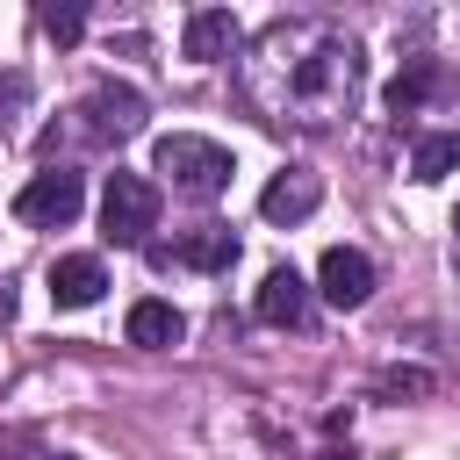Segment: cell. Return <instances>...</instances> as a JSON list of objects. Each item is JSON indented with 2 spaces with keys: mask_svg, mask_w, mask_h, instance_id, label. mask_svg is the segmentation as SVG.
Masks as SVG:
<instances>
[{
  "mask_svg": "<svg viewBox=\"0 0 460 460\" xmlns=\"http://www.w3.org/2000/svg\"><path fill=\"white\" fill-rule=\"evenodd\" d=\"M359 43L316 14L273 22L252 58H244V93L266 122H302V129H331L338 115H352L359 101Z\"/></svg>",
  "mask_w": 460,
  "mask_h": 460,
  "instance_id": "obj_1",
  "label": "cell"
},
{
  "mask_svg": "<svg viewBox=\"0 0 460 460\" xmlns=\"http://www.w3.org/2000/svg\"><path fill=\"white\" fill-rule=\"evenodd\" d=\"M151 165L187 194V201H216L223 187H230V151L223 144H208V137H187V129H172V137H158V151H151Z\"/></svg>",
  "mask_w": 460,
  "mask_h": 460,
  "instance_id": "obj_2",
  "label": "cell"
},
{
  "mask_svg": "<svg viewBox=\"0 0 460 460\" xmlns=\"http://www.w3.org/2000/svg\"><path fill=\"white\" fill-rule=\"evenodd\" d=\"M259 323H273V331H302L309 323V280L295 273V266H273L266 280H259Z\"/></svg>",
  "mask_w": 460,
  "mask_h": 460,
  "instance_id": "obj_8",
  "label": "cell"
},
{
  "mask_svg": "<svg viewBox=\"0 0 460 460\" xmlns=\"http://www.w3.org/2000/svg\"><path fill=\"white\" fill-rule=\"evenodd\" d=\"M79 208H86V180H79L72 165H50V172H36V180L14 194V216H22L29 230H65Z\"/></svg>",
  "mask_w": 460,
  "mask_h": 460,
  "instance_id": "obj_4",
  "label": "cell"
},
{
  "mask_svg": "<svg viewBox=\"0 0 460 460\" xmlns=\"http://www.w3.org/2000/svg\"><path fill=\"white\" fill-rule=\"evenodd\" d=\"M58 460H79V453H58Z\"/></svg>",
  "mask_w": 460,
  "mask_h": 460,
  "instance_id": "obj_19",
  "label": "cell"
},
{
  "mask_svg": "<svg viewBox=\"0 0 460 460\" xmlns=\"http://www.w3.org/2000/svg\"><path fill=\"white\" fill-rule=\"evenodd\" d=\"M316 295H323L331 309H359V302L374 295V259H367L359 244H331V252L316 259Z\"/></svg>",
  "mask_w": 460,
  "mask_h": 460,
  "instance_id": "obj_7",
  "label": "cell"
},
{
  "mask_svg": "<svg viewBox=\"0 0 460 460\" xmlns=\"http://www.w3.org/2000/svg\"><path fill=\"white\" fill-rule=\"evenodd\" d=\"M36 22H43V36H58V43H79V29H86L79 7H36Z\"/></svg>",
  "mask_w": 460,
  "mask_h": 460,
  "instance_id": "obj_15",
  "label": "cell"
},
{
  "mask_svg": "<svg viewBox=\"0 0 460 460\" xmlns=\"http://www.w3.org/2000/svg\"><path fill=\"white\" fill-rule=\"evenodd\" d=\"M453 230H460V208H453Z\"/></svg>",
  "mask_w": 460,
  "mask_h": 460,
  "instance_id": "obj_18",
  "label": "cell"
},
{
  "mask_svg": "<svg viewBox=\"0 0 460 460\" xmlns=\"http://www.w3.org/2000/svg\"><path fill=\"white\" fill-rule=\"evenodd\" d=\"M180 331H187V316H180L172 302H158V295L129 302V345H144V352H165V345H180Z\"/></svg>",
  "mask_w": 460,
  "mask_h": 460,
  "instance_id": "obj_12",
  "label": "cell"
},
{
  "mask_svg": "<svg viewBox=\"0 0 460 460\" xmlns=\"http://www.w3.org/2000/svg\"><path fill=\"white\" fill-rule=\"evenodd\" d=\"M431 79H438L431 65H417V72H402V79L388 86V115H417V101L431 93Z\"/></svg>",
  "mask_w": 460,
  "mask_h": 460,
  "instance_id": "obj_14",
  "label": "cell"
},
{
  "mask_svg": "<svg viewBox=\"0 0 460 460\" xmlns=\"http://www.w3.org/2000/svg\"><path fill=\"white\" fill-rule=\"evenodd\" d=\"M158 230V187L144 172H108L101 187V237L108 244H151Z\"/></svg>",
  "mask_w": 460,
  "mask_h": 460,
  "instance_id": "obj_3",
  "label": "cell"
},
{
  "mask_svg": "<svg viewBox=\"0 0 460 460\" xmlns=\"http://www.w3.org/2000/svg\"><path fill=\"white\" fill-rule=\"evenodd\" d=\"M144 252H151V266L230 273V266H237V230H230V223H201V230H187V237H172V244H144Z\"/></svg>",
  "mask_w": 460,
  "mask_h": 460,
  "instance_id": "obj_5",
  "label": "cell"
},
{
  "mask_svg": "<svg viewBox=\"0 0 460 460\" xmlns=\"http://www.w3.org/2000/svg\"><path fill=\"white\" fill-rule=\"evenodd\" d=\"M309 460H352V446H323V453H309Z\"/></svg>",
  "mask_w": 460,
  "mask_h": 460,
  "instance_id": "obj_17",
  "label": "cell"
},
{
  "mask_svg": "<svg viewBox=\"0 0 460 460\" xmlns=\"http://www.w3.org/2000/svg\"><path fill=\"white\" fill-rule=\"evenodd\" d=\"M101 288H108V266H101L93 252H65V259L50 266V302H58V309H93Z\"/></svg>",
  "mask_w": 460,
  "mask_h": 460,
  "instance_id": "obj_10",
  "label": "cell"
},
{
  "mask_svg": "<svg viewBox=\"0 0 460 460\" xmlns=\"http://www.w3.org/2000/svg\"><path fill=\"white\" fill-rule=\"evenodd\" d=\"M79 115H86V137L122 144V137H137V129H144V115H151V108H144V93H137V86L101 79V86L86 93V108H79Z\"/></svg>",
  "mask_w": 460,
  "mask_h": 460,
  "instance_id": "obj_6",
  "label": "cell"
},
{
  "mask_svg": "<svg viewBox=\"0 0 460 460\" xmlns=\"http://www.w3.org/2000/svg\"><path fill=\"white\" fill-rule=\"evenodd\" d=\"M316 201H323V180H316V172H302V165H288V172H273V180H266L259 216H266V223H302V216H316Z\"/></svg>",
  "mask_w": 460,
  "mask_h": 460,
  "instance_id": "obj_9",
  "label": "cell"
},
{
  "mask_svg": "<svg viewBox=\"0 0 460 460\" xmlns=\"http://www.w3.org/2000/svg\"><path fill=\"white\" fill-rule=\"evenodd\" d=\"M237 43H244V29H237L230 7H201V14H187V58H194V65H216V58H230Z\"/></svg>",
  "mask_w": 460,
  "mask_h": 460,
  "instance_id": "obj_11",
  "label": "cell"
},
{
  "mask_svg": "<svg viewBox=\"0 0 460 460\" xmlns=\"http://www.w3.org/2000/svg\"><path fill=\"white\" fill-rule=\"evenodd\" d=\"M381 395H431V374L424 367H388L381 374Z\"/></svg>",
  "mask_w": 460,
  "mask_h": 460,
  "instance_id": "obj_16",
  "label": "cell"
},
{
  "mask_svg": "<svg viewBox=\"0 0 460 460\" xmlns=\"http://www.w3.org/2000/svg\"><path fill=\"white\" fill-rule=\"evenodd\" d=\"M453 165H460V137H453V129L417 137V158H410V172H417V180H446Z\"/></svg>",
  "mask_w": 460,
  "mask_h": 460,
  "instance_id": "obj_13",
  "label": "cell"
}]
</instances>
